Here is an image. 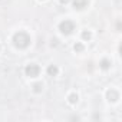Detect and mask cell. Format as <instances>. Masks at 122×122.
Returning <instances> with one entry per match:
<instances>
[{
	"mask_svg": "<svg viewBox=\"0 0 122 122\" xmlns=\"http://www.w3.org/2000/svg\"><path fill=\"white\" fill-rule=\"evenodd\" d=\"M13 42H15V46H16V47H19V49H25V47L29 46V43H30V37L27 36V33H25V32H19V33L15 35Z\"/></svg>",
	"mask_w": 122,
	"mask_h": 122,
	"instance_id": "1",
	"label": "cell"
},
{
	"mask_svg": "<svg viewBox=\"0 0 122 122\" xmlns=\"http://www.w3.org/2000/svg\"><path fill=\"white\" fill-rule=\"evenodd\" d=\"M59 29H60V32H62L63 35H71L75 30V25L71 20H65V22H62L59 25Z\"/></svg>",
	"mask_w": 122,
	"mask_h": 122,
	"instance_id": "2",
	"label": "cell"
},
{
	"mask_svg": "<svg viewBox=\"0 0 122 122\" xmlns=\"http://www.w3.org/2000/svg\"><path fill=\"white\" fill-rule=\"evenodd\" d=\"M25 72H26V75H27V76H30V78H36V76H39L40 68H39L37 65L32 63V65H27V66H26Z\"/></svg>",
	"mask_w": 122,
	"mask_h": 122,
	"instance_id": "3",
	"label": "cell"
},
{
	"mask_svg": "<svg viewBox=\"0 0 122 122\" xmlns=\"http://www.w3.org/2000/svg\"><path fill=\"white\" fill-rule=\"evenodd\" d=\"M86 5H88V0H73L75 9H83L86 7Z\"/></svg>",
	"mask_w": 122,
	"mask_h": 122,
	"instance_id": "4",
	"label": "cell"
},
{
	"mask_svg": "<svg viewBox=\"0 0 122 122\" xmlns=\"http://www.w3.org/2000/svg\"><path fill=\"white\" fill-rule=\"evenodd\" d=\"M47 73H49L50 76H56V75H57V68L53 66V65L49 66V68H47Z\"/></svg>",
	"mask_w": 122,
	"mask_h": 122,
	"instance_id": "5",
	"label": "cell"
},
{
	"mask_svg": "<svg viewBox=\"0 0 122 122\" xmlns=\"http://www.w3.org/2000/svg\"><path fill=\"white\" fill-rule=\"evenodd\" d=\"M118 96H119V95H118L115 91H109V92H108V98H109V101H116Z\"/></svg>",
	"mask_w": 122,
	"mask_h": 122,
	"instance_id": "6",
	"label": "cell"
},
{
	"mask_svg": "<svg viewBox=\"0 0 122 122\" xmlns=\"http://www.w3.org/2000/svg\"><path fill=\"white\" fill-rule=\"evenodd\" d=\"M103 69H108L109 68V62H108V60H102V65H101Z\"/></svg>",
	"mask_w": 122,
	"mask_h": 122,
	"instance_id": "7",
	"label": "cell"
},
{
	"mask_svg": "<svg viewBox=\"0 0 122 122\" xmlns=\"http://www.w3.org/2000/svg\"><path fill=\"white\" fill-rule=\"evenodd\" d=\"M82 36H83V39H91V33L89 32H83Z\"/></svg>",
	"mask_w": 122,
	"mask_h": 122,
	"instance_id": "8",
	"label": "cell"
},
{
	"mask_svg": "<svg viewBox=\"0 0 122 122\" xmlns=\"http://www.w3.org/2000/svg\"><path fill=\"white\" fill-rule=\"evenodd\" d=\"M76 101H78V96H76V95H71V102H72V103H75Z\"/></svg>",
	"mask_w": 122,
	"mask_h": 122,
	"instance_id": "9",
	"label": "cell"
},
{
	"mask_svg": "<svg viewBox=\"0 0 122 122\" xmlns=\"http://www.w3.org/2000/svg\"><path fill=\"white\" fill-rule=\"evenodd\" d=\"M40 89H42V85H40V83H36V85H35V91H36V92H39Z\"/></svg>",
	"mask_w": 122,
	"mask_h": 122,
	"instance_id": "10",
	"label": "cell"
},
{
	"mask_svg": "<svg viewBox=\"0 0 122 122\" xmlns=\"http://www.w3.org/2000/svg\"><path fill=\"white\" fill-rule=\"evenodd\" d=\"M75 49H76V50H82V45H78V46H75Z\"/></svg>",
	"mask_w": 122,
	"mask_h": 122,
	"instance_id": "11",
	"label": "cell"
},
{
	"mask_svg": "<svg viewBox=\"0 0 122 122\" xmlns=\"http://www.w3.org/2000/svg\"><path fill=\"white\" fill-rule=\"evenodd\" d=\"M60 2H62V3H68V2H69V0H60Z\"/></svg>",
	"mask_w": 122,
	"mask_h": 122,
	"instance_id": "12",
	"label": "cell"
}]
</instances>
